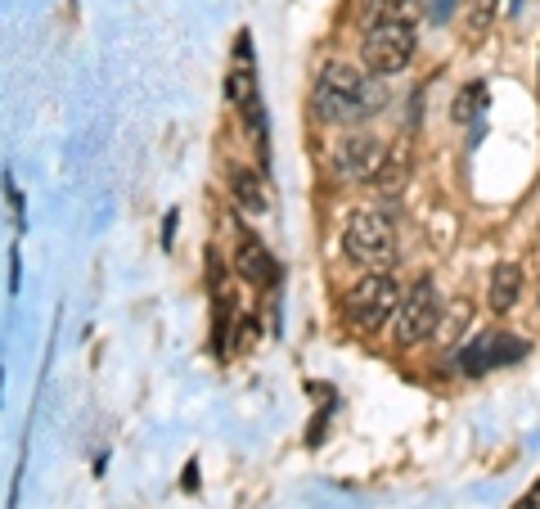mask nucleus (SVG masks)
Segmentation results:
<instances>
[{"mask_svg": "<svg viewBox=\"0 0 540 509\" xmlns=\"http://www.w3.org/2000/svg\"><path fill=\"white\" fill-rule=\"evenodd\" d=\"M383 104V86L378 77L360 73L351 64H324L315 73L311 86V113L324 127H360L365 118H374Z\"/></svg>", "mask_w": 540, "mask_h": 509, "instance_id": "1", "label": "nucleus"}, {"mask_svg": "<svg viewBox=\"0 0 540 509\" xmlns=\"http://www.w3.org/2000/svg\"><path fill=\"white\" fill-rule=\"evenodd\" d=\"M225 100L234 104V113L243 118L248 127L252 145H257V158H261V172L270 167V131H266V109H261V86H257V68H252V41L248 32H239V64L230 68L225 77Z\"/></svg>", "mask_w": 540, "mask_h": 509, "instance_id": "2", "label": "nucleus"}, {"mask_svg": "<svg viewBox=\"0 0 540 509\" xmlns=\"http://www.w3.org/2000/svg\"><path fill=\"white\" fill-rule=\"evenodd\" d=\"M342 253L351 266H365V271H387L396 262V226L387 212L378 208H360L351 212L347 230H342Z\"/></svg>", "mask_w": 540, "mask_h": 509, "instance_id": "3", "label": "nucleus"}, {"mask_svg": "<svg viewBox=\"0 0 540 509\" xmlns=\"http://www.w3.org/2000/svg\"><path fill=\"white\" fill-rule=\"evenodd\" d=\"M414 46H419L414 23L378 19V23H369L365 37H360V64H365L369 77H392L414 59Z\"/></svg>", "mask_w": 540, "mask_h": 509, "instance_id": "4", "label": "nucleus"}, {"mask_svg": "<svg viewBox=\"0 0 540 509\" xmlns=\"http://www.w3.org/2000/svg\"><path fill=\"white\" fill-rule=\"evenodd\" d=\"M396 307H401V284H396L387 271H365L356 284H351L347 302H342L347 320H351L356 329H365V334H374V329L392 325Z\"/></svg>", "mask_w": 540, "mask_h": 509, "instance_id": "5", "label": "nucleus"}, {"mask_svg": "<svg viewBox=\"0 0 540 509\" xmlns=\"http://www.w3.org/2000/svg\"><path fill=\"white\" fill-rule=\"evenodd\" d=\"M383 158H387V145L378 136H369V131H342L329 145V154H324V167H329L333 181L369 185L378 176V167H383Z\"/></svg>", "mask_w": 540, "mask_h": 509, "instance_id": "6", "label": "nucleus"}, {"mask_svg": "<svg viewBox=\"0 0 540 509\" xmlns=\"http://www.w3.org/2000/svg\"><path fill=\"white\" fill-rule=\"evenodd\" d=\"M437 325H441V293H437V284L423 275V280H414V289L401 293V307H396V316H392V338L401 347L428 343V338L437 334Z\"/></svg>", "mask_w": 540, "mask_h": 509, "instance_id": "7", "label": "nucleus"}, {"mask_svg": "<svg viewBox=\"0 0 540 509\" xmlns=\"http://www.w3.org/2000/svg\"><path fill=\"white\" fill-rule=\"evenodd\" d=\"M527 356V343L522 338H509V334H491V338H477L464 356H459V370L464 374H482L491 365H513Z\"/></svg>", "mask_w": 540, "mask_h": 509, "instance_id": "8", "label": "nucleus"}, {"mask_svg": "<svg viewBox=\"0 0 540 509\" xmlns=\"http://www.w3.org/2000/svg\"><path fill=\"white\" fill-rule=\"evenodd\" d=\"M234 271L243 275L248 284H257V289H266V284H275V257L266 253V244H261L252 230H239V239H234Z\"/></svg>", "mask_w": 540, "mask_h": 509, "instance_id": "9", "label": "nucleus"}, {"mask_svg": "<svg viewBox=\"0 0 540 509\" xmlns=\"http://www.w3.org/2000/svg\"><path fill=\"white\" fill-rule=\"evenodd\" d=\"M518 302H522V266L500 262L491 271V280H486V307H491L495 316H509Z\"/></svg>", "mask_w": 540, "mask_h": 509, "instance_id": "10", "label": "nucleus"}, {"mask_svg": "<svg viewBox=\"0 0 540 509\" xmlns=\"http://www.w3.org/2000/svg\"><path fill=\"white\" fill-rule=\"evenodd\" d=\"M230 199L239 203L243 212H252V217H261V212L270 208V194H266V181H261L257 167H230Z\"/></svg>", "mask_w": 540, "mask_h": 509, "instance_id": "11", "label": "nucleus"}, {"mask_svg": "<svg viewBox=\"0 0 540 509\" xmlns=\"http://www.w3.org/2000/svg\"><path fill=\"white\" fill-rule=\"evenodd\" d=\"M486 109V82H468L455 95V122H473Z\"/></svg>", "mask_w": 540, "mask_h": 509, "instance_id": "12", "label": "nucleus"}, {"mask_svg": "<svg viewBox=\"0 0 540 509\" xmlns=\"http://www.w3.org/2000/svg\"><path fill=\"white\" fill-rule=\"evenodd\" d=\"M405 176H410V167H405V158H383V167H378V176L369 185H374L378 194H401V185H405Z\"/></svg>", "mask_w": 540, "mask_h": 509, "instance_id": "13", "label": "nucleus"}, {"mask_svg": "<svg viewBox=\"0 0 540 509\" xmlns=\"http://www.w3.org/2000/svg\"><path fill=\"white\" fill-rule=\"evenodd\" d=\"M468 316H473V307H468V302L459 298V302H455V311H450V316H441L437 334H446V338H459V334H464V325H468Z\"/></svg>", "mask_w": 540, "mask_h": 509, "instance_id": "14", "label": "nucleus"}, {"mask_svg": "<svg viewBox=\"0 0 540 509\" xmlns=\"http://www.w3.org/2000/svg\"><path fill=\"white\" fill-rule=\"evenodd\" d=\"M410 0H369V14H378V19H396V10H405Z\"/></svg>", "mask_w": 540, "mask_h": 509, "instance_id": "15", "label": "nucleus"}, {"mask_svg": "<svg viewBox=\"0 0 540 509\" xmlns=\"http://www.w3.org/2000/svg\"><path fill=\"white\" fill-rule=\"evenodd\" d=\"M491 14H495V0H477V14H473V23H468V32H482V23H491Z\"/></svg>", "mask_w": 540, "mask_h": 509, "instance_id": "16", "label": "nucleus"}, {"mask_svg": "<svg viewBox=\"0 0 540 509\" xmlns=\"http://www.w3.org/2000/svg\"><path fill=\"white\" fill-rule=\"evenodd\" d=\"M18 280H23V266H18V248L9 257V293H18Z\"/></svg>", "mask_w": 540, "mask_h": 509, "instance_id": "17", "label": "nucleus"}, {"mask_svg": "<svg viewBox=\"0 0 540 509\" xmlns=\"http://www.w3.org/2000/svg\"><path fill=\"white\" fill-rule=\"evenodd\" d=\"M180 487H185V491H194V487H198V460H189V464H185V482H180Z\"/></svg>", "mask_w": 540, "mask_h": 509, "instance_id": "18", "label": "nucleus"}, {"mask_svg": "<svg viewBox=\"0 0 540 509\" xmlns=\"http://www.w3.org/2000/svg\"><path fill=\"white\" fill-rule=\"evenodd\" d=\"M536 505H540V482L527 491V500H518V509H536Z\"/></svg>", "mask_w": 540, "mask_h": 509, "instance_id": "19", "label": "nucleus"}]
</instances>
